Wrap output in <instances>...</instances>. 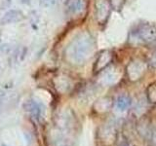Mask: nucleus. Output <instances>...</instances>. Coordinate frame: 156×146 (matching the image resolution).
<instances>
[{"label":"nucleus","mask_w":156,"mask_h":146,"mask_svg":"<svg viewBox=\"0 0 156 146\" xmlns=\"http://www.w3.org/2000/svg\"><path fill=\"white\" fill-rule=\"evenodd\" d=\"M96 41L88 31L82 32L68 44L66 49V57L71 63L82 64L94 54Z\"/></svg>","instance_id":"obj_1"},{"label":"nucleus","mask_w":156,"mask_h":146,"mask_svg":"<svg viewBox=\"0 0 156 146\" xmlns=\"http://www.w3.org/2000/svg\"><path fill=\"white\" fill-rule=\"evenodd\" d=\"M132 46H149L156 44V26L152 23H140L132 29L128 36Z\"/></svg>","instance_id":"obj_2"},{"label":"nucleus","mask_w":156,"mask_h":146,"mask_svg":"<svg viewBox=\"0 0 156 146\" xmlns=\"http://www.w3.org/2000/svg\"><path fill=\"white\" fill-rule=\"evenodd\" d=\"M111 5L108 0H96L95 18L99 24H105L108 19L111 12Z\"/></svg>","instance_id":"obj_3"},{"label":"nucleus","mask_w":156,"mask_h":146,"mask_svg":"<svg viewBox=\"0 0 156 146\" xmlns=\"http://www.w3.org/2000/svg\"><path fill=\"white\" fill-rule=\"evenodd\" d=\"M89 0H67L66 9L71 16H79L87 11Z\"/></svg>","instance_id":"obj_4"},{"label":"nucleus","mask_w":156,"mask_h":146,"mask_svg":"<svg viewBox=\"0 0 156 146\" xmlns=\"http://www.w3.org/2000/svg\"><path fill=\"white\" fill-rule=\"evenodd\" d=\"M144 70H145L144 63L140 60L132 61L129 63V65L127 66V72H128L129 78L133 81L140 79V77L144 74Z\"/></svg>","instance_id":"obj_5"},{"label":"nucleus","mask_w":156,"mask_h":146,"mask_svg":"<svg viewBox=\"0 0 156 146\" xmlns=\"http://www.w3.org/2000/svg\"><path fill=\"white\" fill-rule=\"evenodd\" d=\"M112 57H113V54H112L111 51L105 50L104 52H101L95 62L94 71L96 73H98V72L101 71L102 69H105V68L110 64Z\"/></svg>","instance_id":"obj_6"},{"label":"nucleus","mask_w":156,"mask_h":146,"mask_svg":"<svg viewBox=\"0 0 156 146\" xmlns=\"http://www.w3.org/2000/svg\"><path fill=\"white\" fill-rule=\"evenodd\" d=\"M23 18V14L20 10H10L4 14L2 19H0L1 24H10L14 23H18Z\"/></svg>","instance_id":"obj_7"},{"label":"nucleus","mask_w":156,"mask_h":146,"mask_svg":"<svg viewBox=\"0 0 156 146\" xmlns=\"http://www.w3.org/2000/svg\"><path fill=\"white\" fill-rule=\"evenodd\" d=\"M27 110L32 116H34V118H36V119L40 118L42 109H41V105L39 103H37V102L33 101V100L28 101L27 103Z\"/></svg>","instance_id":"obj_8"},{"label":"nucleus","mask_w":156,"mask_h":146,"mask_svg":"<svg viewBox=\"0 0 156 146\" xmlns=\"http://www.w3.org/2000/svg\"><path fill=\"white\" fill-rule=\"evenodd\" d=\"M131 103H132V100H131L130 97L127 96H119L118 99H116V102H115L117 109H119L121 111H124L126 109H128L131 106Z\"/></svg>","instance_id":"obj_9"},{"label":"nucleus","mask_w":156,"mask_h":146,"mask_svg":"<svg viewBox=\"0 0 156 146\" xmlns=\"http://www.w3.org/2000/svg\"><path fill=\"white\" fill-rule=\"evenodd\" d=\"M147 99L151 103H156V81L150 84L146 90Z\"/></svg>","instance_id":"obj_10"},{"label":"nucleus","mask_w":156,"mask_h":146,"mask_svg":"<svg viewBox=\"0 0 156 146\" xmlns=\"http://www.w3.org/2000/svg\"><path fill=\"white\" fill-rule=\"evenodd\" d=\"M111 7L115 10H120L125 3V0H109Z\"/></svg>","instance_id":"obj_11"},{"label":"nucleus","mask_w":156,"mask_h":146,"mask_svg":"<svg viewBox=\"0 0 156 146\" xmlns=\"http://www.w3.org/2000/svg\"><path fill=\"white\" fill-rule=\"evenodd\" d=\"M149 64L152 66L153 68H156V51L152 53V55L150 56L149 60H148Z\"/></svg>","instance_id":"obj_12"},{"label":"nucleus","mask_w":156,"mask_h":146,"mask_svg":"<svg viewBox=\"0 0 156 146\" xmlns=\"http://www.w3.org/2000/svg\"><path fill=\"white\" fill-rule=\"evenodd\" d=\"M50 3H53V0H40V4L42 6H48Z\"/></svg>","instance_id":"obj_13"},{"label":"nucleus","mask_w":156,"mask_h":146,"mask_svg":"<svg viewBox=\"0 0 156 146\" xmlns=\"http://www.w3.org/2000/svg\"><path fill=\"white\" fill-rule=\"evenodd\" d=\"M119 146H130V145L128 143V141H122Z\"/></svg>","instance_id":"obj_14"},{"label":"nucleus","mask_w":156,"mask_h":146,"mask_svg":"<svg viewBox=\"0 0 156 146\" xmlns=\"http://www.w3.org/2000/svg\"><path fill=\"white\" fill-rule=\"evenodd\" d=\"M21 1H22V3H28L30 0H21Z\"/></svg>","instance_id":"obj_15"}]
</instances>
